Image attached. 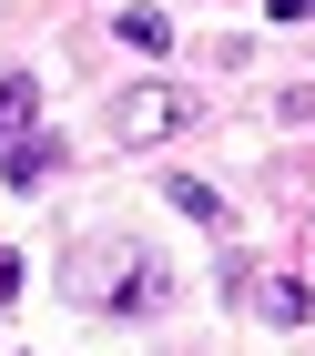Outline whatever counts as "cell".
Returning <instances> with one entry per match:
<instances>
[{
  "label": "cell",
  "mask_w": 315,
  "mask_h": 356,
  "mask_svg": "<svg viewBox=\"0 0 315 356\" xmlns=\"http://www.w3.org/2000/svg\"><path fill=\"white\" fill-rule=\"evenodd\" d=\"M61 285H72V305H92V316H153V305L173 296L163 265H153V245H132V234H92V245H72Z\"/></svg>",
  "instance_id": "1"
},
{
  "label": "cell",
  "mask_w": 315,
  "mask_h": 356,
  "mask_svg": "<svg viewBox=\"0 0 315 356\" xmlns=\"http://www.w3.org/2000/svg\"><path fill=\"white\" fill-rule=\"evenodd\" d=\"M184 92H173V82H132L122 92V102H112V133H122L132 143V153H143V143H163V133H184Z\"/></svg>",
  "instance_id": "2"
},
{
  "label": "cell",
  "mask_w": 315,
  "mask_h": 356,
  "mask_svg": "<svg viewBox=\"0 0 315 356\" xmlns=\"http://www.w3.org/2000/svg\"><path fill=\"white\" fill-rule=\"evenodd\" d=\"M255 305H264V326H305V316H315L305 275H264V285H255Z\"/></svg>",
  "instance_id": "3"
},
{
  "label": "cell",
  "mask_w": 315,
  "mask_h": 356,
  "mask_svg": "<svg viewBox=\"0 0 315 356\" xmlns=\"http://www.w3.org/2000/svg\"><path fill=\"white\" fill-rule=\"evenodd\" d=\"M51 163H61V143L21 133V143H10V163H0V184H10V193H31V184H51Z\"/></svg>",
  "instance_id": "4"
},
{
  "label": "cell",
  "mask_w": 315,
  "mask_h": 356,
  "mask_svg": "<svg viewBox=\"0 0 315 356\" xmlns=\"http://www.w3.org/2000/svg\"><path fill=\"white\" fill-rule=\"evenodd\" d=\"M163 193H173V214H193V224H213V234H224V193H213V184H193V173H163Z\"/></svg>",
  "instance_id": "5"
},
{
  "label": "cell",
  "mask_w": 315,
  "mask_h": 356,
  "mask_svg": "<svg viewBox=\"0 0 315 356\" xmlns=\"http://www.w3.org/2000/svg\"><path fill=\"white\" fill-rule=\"evenodd\" d=\"M31 112H41V82H0V133L10 143L31 133Z\"/></svg>",
  "instance_id": "6"
},
{
  "label": "cell",
  "mask_w": 315,
  "mask_h": 356,
  "mask_svg": "<svg viewBox=\"0 0 315 356\" xmlns=\"http://www.w3.org/2000/svg\"><path fill=\"white\" fill-rule=\"evenodd\" d=\"M132 41V51H163V41H173V21H163V10H122V21H112Z\"/></svg>",
  "instance_id": "7"
}]
</instances>
